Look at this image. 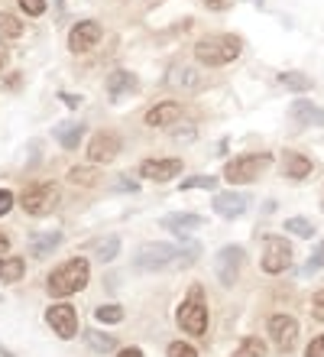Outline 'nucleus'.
Masks as SVG:
<instances>
[{"instance_id": "obj_1", "label": "nucleus", "mask_w": 324, "mask_h": 357, "mask_svg": "<svg viewBox=\"0 0 324 357\" xmlns=\"http://www.w3.org/2000/svg\"><path fill=\"white\" fill-rule=\"evenodd\" d=\"M240 52H243V43L237 36H231V33L204 36V39H198V46H194V56H198V62H204V66H227L233 59H240Z\"/></svg>"}, {"instance_id": "obj_2", "label": "nucleus", "mask_w": 324, "mask_h": 357, "mask_svg": "<svg viewBox=\"0 0 324 357\" xmlns=\"http://www.w3.org/2000/svg\"><path fill=\"white\" fill-rule=\"evenodd\" d=\"M88 276H91V270H88V260H82V257H75V260H68L65 266H59L52 276H49V296H56V299H65V296H72V292L84 289L88 286Z\"/></svg>"}, {"instance_id": "obj_3", "label": "nucleus", "mask_w": 324, "mask_h": 357, "mask_svg": "<svg viewBox=\"0 0 324 357\" xmlns=\"http://www.w3.org/2000/svg\"><path fill=\"white\" fill-rule=\"evenodd\" d=\"M269 166H272L269 153H247V156H237L224 166V178L227 182H256Z\"/></svg>"}, {"instance_id": "obj_4", "label": "nucleus", "mask_w": 324, "mask_h": 357, "mask_svg": "<svg viewBox=\"0 0 324 357\" xmlns=\"http://www.w3.org/2000/svg\"><path fill=\"white\" fill-rule=\"evenodd\" d=\"M176 319H178V328L188 331V335H194V338L208 331V305L201 302V289H198V286H194L192 296L178 305Z\"/></svg>"}, {"instance_id": "obj_5", "label": "nucleus", "mask_w": 324, "mask_h": 357, "mask_svg": "<svg viewBox=\"0 0 324 357\" xmlns=\"http://www.w3.org/2000/svg\"><path fill=\"white\" fill-rule=\"evenodd\" d=\"M288 266H292V247H288V241L279 234H266V241H263V270L269 276H279Z\"/></svg>"}, {"instance_id": "obj_6", "label": "nucleus", "mask_w": 324, "mask_h": 357, "mask_svg": "<svg viewBox=\"0 0 324 357\" xmlns=\"http://www.w3.org/2000/svg\"><path fill=\"white\" fill-rule=\"evenodd\" d=\"M23 208H26V215H46V211H52L59 202V188L52 185V182H36V185H29L26 192H23Z\"/></svg>"}, {"instance_id": "obj_7", "label": "nucleus", "mask_w": 324, "mask_h": 357, "mask_svg": "<svg viewBox=\"0 0 324 357\" xmlns=\"http://www.w3.org/2000/svg\"><path fill=\"white\" fill-rule=\"evenodd\" d=\"M172 260H178V250L172 244H143L137 260H133V266L149 273V270H166Z\"/></svg>"}, {"instance_id": "obj_8", "label": "nucleus", "mask_w": 324, "mask_h": 357, "mask_svg": "<svg viewBox=\"0 0 324 357\" xmlns=\"http://www.w3.org/2000/svg\"><path fill=\"white\" fill-rule=\"evenodd\" d=\"M240 264H243V247H237V244L221 247V250H217V257H214L217 280H221L224 286H233V282H237V276H240Z\"/></svg>"}, {"instance_id": "obj_9", "label": "nucleus", "mask_w": 324, "mask_h": 357, "mask_svg": "<svg viewBox=\"0 0 324 357\" xmlns=\"http://www.w3.org/2000/svg\"><path fill=\"white\" fill-rule=\"evenodd\" d=\"M46 321H49V328L56 331L59 338H75L78 335V312L72 309V305H52V309L46 312Z\"/></svg>"}, {"instance_id": "obj_10", "label": "nucleus", "mask_w": 324, "mask_h": 357, "mask_svg": "<svg viewBox=\"0 0 324 357\" xmlns=\"http://www.w3.org/2000/svg\"><path fill=\"white\" fill-rule=\"evenodd\" d=\"M269 338L276 341L279 351H292L298 338V321L292 315H272L269 319Z\"/></svg>"}, {"instance_id": "obj_11", "label": "nucleus", "mask_w": 324, "mask_h": 357, "mask_svg": "<svg viewBox=\"0 0 324 357\" xmlns=\"http://www.w3.org/2000/svg\"><path fill=\"white\" fill-rule=\"evenodd\" d=\"M88 156H91L94 166L117 160V156H121V137H117V133H111V130L98 133V137L88 143Z\"/></svg>"}, {"instance_id": "obj_12", "label": "nucleus", "mask_w": 324, "mask_h": 357, "mask_svg": "<svg viewBox=\"0 0 324 357\" xmlns=\"http://www.w3.org/2000/svg\"><path fill=\"white\" fill-rule=\"evenodd\" d=\"M101 43V23H94V20H82L78 26H72L68 33V49L72 52H88Z\"/></svg>"}, {"instance_id": "obj_13", "label": "nucleus", "mask_w": 324, "mask_h": 357, "mask_svg": "<svg viewBox=\"0 0 324 357\" xmlns=\"http://www.w3.org/2000/svg\"><path fill=\"white\" fill-rule=\"evenodd\" d=\"M288 117H292V123H295V127H302V130H308V127H324V111L318 107V104L305 101V98L292 101Z\"/></svg>"}, {"instance_id": "obj_14", "label": "nucleus", "mask_w": 324, "mask_h": 357, "mask_svg": "<svg viewBox=\"0 0 324 357\" xmlns=\"http://www.w3.org/2000/svg\"><path fill=\"white\" fill-rule=\"evenodd\" d=\"M139 172L149 182H169V178H176L182 172V160H146L139 166Z\"/></svg>"}, {"instance_id": "obj_15", "label": "nucleus", "mask_w": 324, "mask_h": 357, "mask_svg": "<svg viewBox=\"0 0 324 357\" xmlns=\"http://www.w3.org/2000/svg\"><path fill=\"white\" fill-rule=\"evenodd\" d=\"M214 211L221 218H240L247 211V195H240V192H217L214 195Z\"/></svg>"}, {"instance_id": "obj_16", "label": "nucleus", "mask_w": 324, "mask_h": 357, "mask_svg": "<svg viewBox=\"0 0 324 357\" xmlns=\"http://www.w3.org/2000/svg\"><path fill=\"white\" fill-rule=\"evenodd\" d=\"M178 117H182V104L178 101H162L146 114V123L149 127H169V123H176Z\"/></svg>"}, {"instance_id": "obj_17", "label": "nucleus", "mask_w": 324, "mask_h": 357, "mask_svg": "<svg viewBox=\"0 0 324 357\" xmlns=\"http://www.w3.org/2000/svg\"><path fill=\"white\" fill-rule=\"evenodd\" d=\"M162 227H166V231H172L176 237H188V231L204 227V218L201 215H166V218H162Z\"/></svg>"}, {"instance_id": "obj_18", "label": "nucleus", "mask_w": 324, "mask_h": 357, "mask_svg": "<svg viewBox=\"0 0 324 357\" xmlns=\"http://www.w3.org/2000/svg\"><path fill=\"white\" fill-rule=\"evenodd\" d=\"M282 169H286L288 178L302 182V178L311 176V160H308V156H302V153H292V150H288L286 156H282Z\"/></svg>"}, {"instance_id": "obj_19", "label": "nucleus", "mask_w": 324, "mask_h": 357, "mask_svg": "<svg viewBox=\"0 0 324 357\" xmlns=\"http://www.w3.org/2000/svg\"><path fill=\"white\" fill-rule=\"evenodd\" d=\"M59 244H62V234H59V231H43V234H36L29 241V254L36 257V260H43V257H49Z\"/></svg>"}, {"instance_id": "obj_20", "label": "nucleus", "mask_w": 324, "mask_h": 357, "mask_svg": "<svg viewBox=\"0 0 324 357\" xmlns=\"http://www.w3.org/2000/svg\"><path fill=\"white\" fill-rule=\"evenodd\" d=\"M52 133H56V140L62 143L65 150H78V143H82L84 127H82V123H75V121H62Z\"/></svg>"}, {"instance_id": "obj_21", "label": "nucleus", "mask_w": 324, "mask_h": 357, "mask_svg": "<svg viewBox=\"0 0 324 357\" xmlns=\"http://www.w3.org/2000/svg\"><path fill=\"white\" fill-rule=\"evenodd\" d=\"M137 91V78L130 75V72H114L111 78H107V94H111V101H121L123 94Z\"/></svg>"}, {"instance_id": "obj_22", "label": "nucleus", "mask_w": 324, "mask_h": 357, "mask_svg": "<svg viewBox=\"0 0 324 357\" xmlns=\"http://www.w3.org/2000/svg\"><path fill=\"white\" fill-rule=\"evenodd\" d=\"M169 82H172L176 88H185V91H198V88H201V75L188 66L172 68V78H169Z\"/></svg>"}, {"instance_id": "obj_23", "label": "nucleus", "mask_w": 324, "mask_h": 357, "mask_svg": "<svg viewBox=\"0 0 324 357\" xmlns=\"http://www.w3.org/2000/svg\"><path fill=\"white\" fill-rule=\"evenodd\" d=\"M26 273V260L23 257H3L0 260V282H17Z\"/></svg>"}, {"instance_id": "obj_24", "label": "nucleus", "mask_w": 324, "mask_h": 357, "mask_svg": "<svg viewBox=\"0 0 324 357\" xmlns=\"http://www.w3.org/2000/svg\"><path fill=\"white\" fill-rule=\"evenodd\" d=\"M68 182H75V185H94V182H101V172H98V166H78V169L68 172Z\"/></svg>"}, {"instance_id": "obj_25", "label": "nucleus", "mask_w": 324, "mask_h": 357, "mask_svg": "<svg viewBox=\"0 0 324 357\" xmlns=\"http://www.w3.org/2000/svg\"><path fill=\"white\" fill-rule=\"evenodd\" d=\"M286 234H295V237H315L318 231H315V225L308 221V218H288L286 221Z\"/></svg>"}, {"instance_id": "obj_26", "label": "nucleus", "mask_w": 324, "mask_h": 357, "mask_svg": "<svg viewBox=\"0 0 324 357\" xmlns=\"http://www.w3.org/2000/svg\"><path fill=\"white\" fill-rule=\"evenodd\" d=\"M231 357H266V344H263L259 338H243L240 348L233 351Z\"/></svg>"}, {"instance_id": "obj_27", "label": "nucleus", "mask_w": 324, "mask_h": 357, "mask_svg": "<svg viewBox=\"0 0 324 357\" xmlns=\"http://www.w3.org/2000/svg\"><path fill=\"white\" fill-rule=\"evenodd\" d=\"M279 82L286 88H292V91H308V88H311V78H308L305 72H282Z\"/></svg>"}, {"instance_id": "obj_28", "label": "nucleus", "mask_w": 324, "mask_h": 357, "mask_svg": "<svg viewBox=\"0 0 324 357\" xmlns=\"http://www.w3.org/2000/svg\"><path fill=\"white\" fill-rule=\"evenodd\" d=\"M0 36L20 39V36H23V23H20L13 13H0Z\"/></svg>"}, {"instance_id": "obj_29", "label": "nucleus", "mask_w": 324, "mask_h": 357, "mask_svg": "<svg viewBox=\"0 0 324 357\" xmlns=\"http://www.w3.org/2000/svg\"><path fill=\"white\" fill-rule=\"evenodd\" d=\"M88 344H91L94 351H101V354H111V351L117 348V338L101 335V331H88Z\"/></svg>"}, {"instance_id": "obj_30", "label": "nucleus", "mask_w": 324, "mask_h": 357, "mask_svg": "<svg viewBox=\"0 0 324 357\" xmlns=\"http://www.w3.org/2000/svg\"><path fill=\"white\" fill-rule=\"evenodd\" d=\"M94 319L101 321V325H117V321H123V309L121 305H101V309L94 312Z\"/></svg>"}, {"instance_id": "obj_31", "label": "nucleus", "mask_w": 324, "mask_h": 357, "mask_svg": "<svg viewBox=\"0 0 324 357\" xmlns=\"http://www.w3.org/2000/svg\"><path fill=\"white\" fill-rule=\"evenodd\" d=\"M117 250H121V237H117V234H111L107 241H101V244H98V257H101L104 264H111L114 257H117Z\"/></svg>"}, {"instance_id": "obj_32", "label": "nucleus", "mask_w": 324, "mask_h": 357, "mask_svg": "<svg viewBox=\"0 0 324 357\" xmlns=\"http://www.w3.org/2000/svg\"><path fill=\"white\" fill-rule=\"evenodd\" d=\"M318 270H324V241L318 244L315 254L308 257V264L302 266V276H311V273H318Z\"/></svg>"}, {"instance_id": "obj_33", "label": "nucleus", "mask_w": 324, "mask_h": 357, "mask_svg": "<svg viewBox=\"0 0 324 357\" xmlns=\"http://www.w3.org/2000/svg\"><path fill=\"white\" fill-rule=\"evenodd\" d=\"M188 188H217V178H211V176H192V178H185L182 182V192H188Z\"/></svg>"}, {"instance_id": "obj_34", "label": "nucleus", "mask_w": 324, "mask_h": 357, "mask_svg": "<svg viewBox=\"0 0 324 357\" xmlns=\"http://www.w3.org/2000/svg\"><path fill=\"white\" fill-rule=\"evenodd\" d=\"M166 354L169 357H198V354H194V348H192V344H185V341H172Z\"/></svg>"}, {"instance_id": "obj_35", "label": "nucleus", "mask_w": 324, "mask_h": 357, "mask_svg": "<svg viewBox=\"0 0 324 357\" xmlns=\"http://www.w3.org/2000/svg\"><path fill=\"white\" fill-rule=\"evenodd\" d=\"M20 7L26 10L29 17H43L46 13V0H20Z\"/></svg>"}, {"instance_id": "obj_36", "label": "nucleus", "mask_w": 324, "mask_h": 357, "mask_svg": "<svg viewBox=\"0 0 324 357\" xmlns=\"http://www.w3.org/2000/svg\"><path fill=\"white\" fill-rule=\"evenodd\" d=\"M305 357H324V335H318V338H311V344H308Z\"/></svg>"}, {"instance_id": "obj_37", "label": "nucleus", "mask_w": 324, "mask_h": 357, "mask_svg": "<svg viewBox=\"0 0 324 357\" xmlns=\"http://www.w3.org/2000/svg\"><path fill=\"white\" fill-rule=\"evenodd\" d=\"M311 312H315L318 321H324V289L315 292V299H311Z\"/></svg>"}, {"instance_id": "obj_38", "label": "nucleus", "mask_w": 324, "mask_h": 357, "mask_svg": "<svg viewBox=\"0 0 324 357\" xmlns=\"http://www.w3.org/2000/svg\"><path fill=\"white\" fill-rule=\"evenodd\" d=\"M10 208H13V192H7V188H0V218L7 215Z\"/></svg>"}, {"instance_id": "obj_39", "label": "nucleus", "mask_w": 324, "mask_h": 357, "mask_svg": "<svg viewBox=\"0 0 324 357\" xmlns=\"http://www.w3.org/2000/svg\"><path fill=\"white\" fill-rule=\"evenodd\" d=\"M204 7L208 10H227V7H233V0H204Z\"/></svg>"}, {"instance_id": "obj_40", "label": "nucleus", "mask_w": 324, "mask_h": 357, "mask_svg": "<svg viewBox=\"0 0 324 357\" xmlns=\"http://www.w3.org/2000/svg\"><path fill=\"white\" fill-rule=\"evenodd\" d=\"M59 98H62V101L68 104V107H78V104H82V98H75V94H68V91H62Z\"/></svg>"}, {"instance_id": "obj_41", "label": "nucleus", "mask_w": 324, "mask_h": 357, "mask_svg": "<svg viewBox=\"0 0 324 357\" xmlns=\"http://www.w3.org/2000/svg\"><path fill=\"white\" fill-rule=\"evenodd\" d=\"M117 357H143V351H139V348H127V351H121Z\"/></svg>"}, {"instance_id": "obj_42", "label": "nucleus", "mask_w": 324, "mask_h": 357, "mask_svg": "<svg viewBox=\"0 0 324 357\" xmlns=\"http://www.w3.org/2000/svg\"><path fill=\"white\" fill-rule=\"evenodd\" d=\"M7 247H10V241H7V237H3V234H0V254H3Z\"/></svg>"}, {"instance_id": "obj_43", "label": "nucleus", "mask_w": 324, "mask_h": 357, "mask_svg": "<svg viewBox=\"0 0 324 357\" xmlns=\"http://www.w3.org/2000/svg\"><path fill=\"white\" fill-rule=\"evenodd\" d=\"M0 357H17V354H13V351H7L3 344H0Z\"/></svg>"}, {"instance_id": "obj_44", "label": "nucleus", "mask_w": 324, "mask_h": 357, "mask_svg": "<svg viewBox=\"0 0 324 357\" xmlns=\"http://www.w3.org/2000/svg\"><path fill=\"white\" fill-rule=\"evenodd\" d=\"M56 7H59V10H62V7H65V0H56Z\"/></svg>"}, {"instance_id": "obj_45", "label": "nucleus", "mask_w": 324, "mask_h": 357, "mask_svg": "<svg viewBox=\"0 0 324 357\" xmlns=\"http://www.w3.org/2000/svg\"><path fill=\"white\" fill-rule=\"evenodd\" d=\"M321 211H324V202H321Z\"/></svg>"}]
</instances>
